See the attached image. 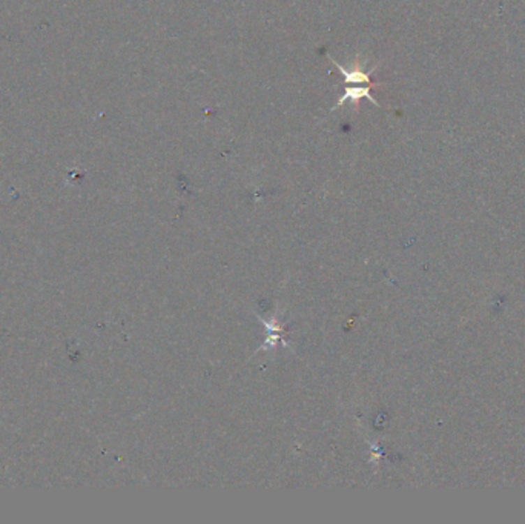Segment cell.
<instances>
[{
    "label": "cell",
    "mask_w": 525,
    "mask_h": 524,
    "mask_svg": "<svg viewBox=\"0 0 525 524\" xmlns=\"http://www.w3.org/2000/svg\"><path fill=\"white\" fill-rule=\"evenodd\" d=\"M372 88L374 87H369V85H367V87H361V85H360V87H352V88L346 87L344 96L338 100V102L335 103V106L332 108L330 111H335L337 108H341L347 102H350L353 105L355 110H358V105H360V102H361L362 99H367L370 103H374L375 106L381 108L380 102H378V100L372 96V92H370V91H372Z\"/></svg>",
    "instance_id": "obj_2"
},
{
    "label": "cell",
    "mask_w": 525,
    "mask_h": 524,
    "mask_svg": "<svg viewBox=\"0 0 525 524\" xmlns=\"http://www.w3.org/2000/svg\"><path fill=\"white\" fill-rule=\"evenodd\" d=\"M327 57H329V60L332 61V64H334L339 69V71H341V74L344 75V85H346V87H347V85H369V87H374L375 88V87H380V85H381V83H378V82H374V79H372L375 69L378 66H380V64L375 65L374 68H370L367 73H364L360 66H355L352 69H347L346 66H343L341 64H339V61H337L334 57L329 56V54H327Z\"/></svg>",
    "instance_id": "obj_1"
}]
</instances>
